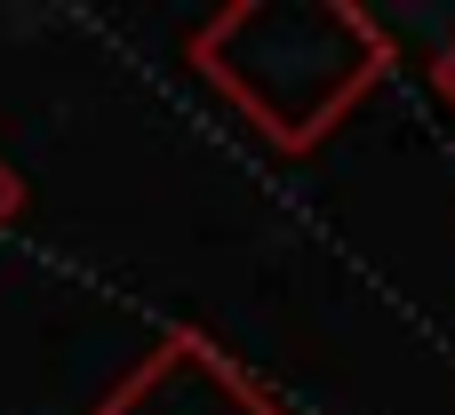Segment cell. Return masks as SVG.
Instances as JSON below:
<instances>
[{"mask_svg":"<svg viewBox=\"0 0 455 415\" xmlns=\"http://www.w3.org/2000/svg\"><path fill=\"white\" fill-rule=\"evenodd\" d=\"M384 64L392 48L360 8H232L200 32V72L280 152H312Z\"/></svg>","mask_w":455,"mask_h":415,"instance_id":"cell-1","label":"cell"},{"mask_svg":"<svg viewBox=\"0 0 455 415\" xmlns=\"http://www.w3.org/2000/svg\"><path fill=\"white\" fill-rule=\"evenodd\" d=\"M96 415H280V408H272L216 344L176 336V344H160Z\"/></svg>","mask_w":455,"mask_h":415,"instance_id":"cell-2","label":"cell"},{"mask_svg":"<svg viewBox=\"0 0 455 415\" xmlns=\"http://www.w3.org/2000/svg\"><path fill=\"white\" fill-rule=\"evenodd\" d=\"M432 80H440V96H448V104H455V40H448V48H440V64H432Z\"/></svg>","mask_w":455,"mask_h":415,"instance_id":"cell-3","label":"cell"},{"mask_svg":"<svg viewBox=\"0 0 455 415\" xmlns=\"http://www.w3.org/2000/svg\"><path fill=\"white\" fill-rule=\"evenodd\" d=\"M16 208H24V184H16V176H8V168H0V224H8V216H16Z\"/></svg>","mask_w":455,"mask_h":415,"instance_id":"cell-4","label":"cell"}]
</instances>
